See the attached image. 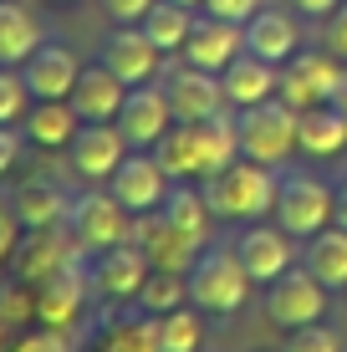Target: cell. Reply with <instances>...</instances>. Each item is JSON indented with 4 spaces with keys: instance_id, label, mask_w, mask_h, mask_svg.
Segmentation results:
<instances>
[{
    "instance_id": "24",
    "label": "cell",
    "mask_w": 347,
    "mask_h": 352,
    "mask_svg": "<svg viewBox=\"0 0 347 352\" xmlns=\"http://www.w3.org/2000/svg\"><path fill=\"white\" fill-rule=\"evenodd\" d=\"M16 214L26 230H46V225H67L71 214V194L56 184V179H26V184H16Z\"/></svg>"
},
{
    "instance_id": "14",
    "label": "cell",
    "mask_w": 347,
    "mask_h": 352,
    "mask_svg": "<svg viewBox=\"0 0 347 352\" xmlns=\"http://www.w3.org/2000/svg\"><path fill=\"white\" fill-rule=\"evenodd\" d=\"M133 245L148 256V265H159V271H189V265H194V256L205 250L199 240H189L184 230H174L164 210L133 214Z\"/></svg>"
},
{
    "instance_id": "32",
    "label": "cell",
    "mask_w": 347,
    "mask_h": 352,
    "mask_svg": "<svg viewBox=\"0 0 347 352\" xmlns=\"http://www.w3.org/2000/svg\"><path fill=\"white\" fill-rule=\"evenodd\" d=\"M205 311L199 307H179L169 317H153V337H159V352H199L205 347Z\"/></svg>"
},
{
    "instance_id": "40",
    "label": "cell",
    "mask_w": 347,
    "mask_h": 352,
    "mask_svg": "<svg viewBox=\"0 0 347 352\" xmlns=\"http://www.w3.org/2000/svg\"><path fill=\"white\" fill-rule=\"evenodd\" d=\"M21 148H26V133L21 128H0V179H10V168L21 164Z\"/></svg>"
},
{
    "instance_id": "28",
    "label": "cell",
    "mask_w": 347,
    "mask_h": 352,
    "mask_svg": "<svg viewBox=\"0 0 347 352\" xmlns=\"http://www.w3.org/2000/svg\"><path fill=\"white\" fill-rule=\"evenodd\" d=\"M138 26H143V36H148L164 56H174V52H184L189 31H194V10L174 6V0H159V6H148V16H143Z\"/></svg>"
},
{
    "instance_id": "38",
    "label": "cell",
    "mask_w": 347,
    "mask_h": 352,
    "mask_svg": "<svg viewBox=\"0 0 347 352\" xmlns=\"http://www.w3.org/2000/svg\"><path fill=\"white\" fill-rule=\"evenodd\" d=\"M260 10V0H205V16H220V21H235V26H245L250 16Z\"/></svg>"
},
{
    "instance_id": "35",
    "label": "cell",
    "mask_w": 347,
    "mask_h": 352,
    "mask_svg": "<svg viewBox=\"0 0 347 352\" xmlns=\"http://www.w3.org/2000/svg\"><path fill=\"white\" fill-rule=\"evenodd\" d=\"M10 352H82V347L71 342V332H56V327H36V332L16 337V342H10Z\"/></svg>"
},
{
    "instance_id": "26",
    "label": "cell",
    "mask_w": 347,
    "mask_h": 352,
    "mask_svg": "<svg viewBox=\"0 0 347 352\" xmlns=\"http://www.w3.org/2000/svg\"><path fill=\"white\" fill-rule=\"evenodd\" d=\"M77 128H82V118H77V107H71L67 97H52V102H31L26 123H21V133H26L36 148H67V143L77 138Z\"/></svg>"
},
{
    "instance_id": "21",
    "label": "cell",
    "mask_w": 347,
    "mask_h": 352,
    "mask_svg": "<svg viewBox=\"0 0 347 352\" xmlns=\"http://www.w3.org/2000/svg\"><path fill=\"white\" fill-rule=\"evenodd\" d=\"M123 97H128V82L98 62V67H82V77H77V87H71L67 102L77 107L82 123H117Z\"/></svg>"
},
{
    "instance_id": "42",
    "label": "cell",
    "mask_w": 347,
    "mask_h": 352,
    "mask_svg": "<svg viewBox=\"0 0 347 352\" xmlns=\"http://www.w3.org/2000/svg\"><path fill=\"white\" fill-rule=\"evenodd\" d=\"M332 225L347 230V179H342V184H332Z\"/></svg>"
},
{
    "instance_id": "29",
    "label": "cell",
    "mask_w": 347,
    "mask_h": 352,
    "mask_svg": "<svg viewBox=\"0 0 347 352\" xmlns=\"http://www.w3.org/2000/svg\"><path fill=\"white\" fill-rule=\"evenodd\" d=\"M87 352H159V337H153V317H117L102 322L98 337L87 342Z\"/></svg>"
},
{
    "instance_id": "8",
    "label": "cell",
    "mask_w": 347,
    "mask_h": 352,
    "mask_svg": "<svg viewBox=\"0 0 347 352\" xmlns=\"http://www.w3.org/2000/svg\"><path fill=\"white\" fill-rule=\"evenodd\" d=\"M92 296V276H87V256L62 265L56 276H46L41 286H36V327H56V332H71V327L82 322V311H87Z\"/></svg>"
},
{
    "instance_id": "22",
    "label": "cell",
    "mask_w": 347,
    "mask_h": 352,
    "mask_svg": "<svg viewBox=\"0 0 347 352\" xmlns=\"http://www.w3.org/2000/svg\"><path fill=\"white\" fill-rule=\"evenodd\" d=\"M347 148V113L337 102H317L296 113V153L306 159H337Z\"/></svg>"
},
{
    "instance_id": "33",
    "label": "cell",
    "mask_w": 347,
    "mask_h": 352,
    "mask_svg": "<svg viewBox=\"0 0 347 352\" xmlns=\"http://www.w3.org/2000/svg\"><path fill=\"white\" fill-rule=\"evenodd\" d=\"M31 102H36V97L26 87V77H21V67H0V128L26 123Z\"/></svg>"
},
{
    "instance_id": "41",
    "label": "cell",
    "mask_w": 347,
    "mask_h": 352,
    "mask_svg": "<svg viewBox=\"0 0 347 352\" xmlns=\"http://www.w3.org/2000/svg\"><path fill=\"white\" fill-rule=\"evenodd\" d=\"M342 6V0H291V10H302V16H332V10H337Z\"/></svg>"
},
{
    "instance_id": "39",
    "label": "cell",
    "mask_w": 347,
    "mask_h": 352,
    "mask_svg": "<svg viewBox=\"0 0 347 352\" xmlns=\"http://www.w3.org/2000/svg\"><path fill=\"white\" fill-rule=\"evenodd\" d=\"M327 52L347 67V0H342V6L327 16Z\"/></svg>"
},
{
    "instance_id": "20",
    "label": "cell",
    "mask_w": 347,
    "mask_h": 352,
    "mask_svg": "<svg viewBox=\"0 0 347 352\" xmlns=\"http://www.w3.org/2000/svg\"><path fill=\"white\" fill-rule=\"evenodd\" d=\"M276 77H281L276 62H266V56H256V52H240L230 67L220 72L225 107L245 113V107H256V102H271V97H276Z\"/></svg>"
},
{
    "instance_id": "18",
    "label": "cell",
    "mask_w": 347,
    "mask_h": 352,
    "mask_svg": "<svg viewBox=\"0 0 347 352\" xmlns=\"http://www.w3.org/2000/svg\"><path fill=\"white\" fill-rule=\"evenodd\" d=\"M235 256H240L245 276L260 286H271L281 271H291V235H286L281 225H250L240 230V240H235Z\"/></svg>"
},
{
    "instance_id": "13",
    "label": "cell",
    "mask_w": 347,
    "mask_h": 352,
    "mask_svg": "<svg viewBox=\"0 0 347 352\" xmlns=\"http://www.w3.org/2000/svg\"><path fill=\"white\" fill-rule=\"evenodd\" d=\"M148 271L153 265H148V256H143L133 240L87 256V276H92V296L98 301H133L143 291V281H148Z\"/></svg>"
},
{
    "instance_id": "12",
    "label": "cell",
    "mask_w": 347,
    "mask_h": 352,
    "mask_svg": "<svg viewBox=\"0 0 347 352\" xmlns=\"http://www.w3.org/2000/svg\"><path fill=\"white\" fill-rule=\"evenodd\" d=\"M123 159H128V138L117 123H82L77 138L67 143V164L82 184H107Z\"/></svg>"
},
{
    "instance_id": "44",
    "label": "cell",
    "mask_w": 347,
    "mask_h": 352,
    "mask_svg": "<svg viewBox=\"0 0 347 352\" xmlns=\"http://www.w3.org/2000/svg\"><path fill=\"white\" fill-rule=\"evenodd\" d=\"M0 352H10V327L0 322Z\"/></svg>"
},
{
    "instance_id": "15",
    "label": "cell",
    "mask_w": 347,
    "mask_h": 352,
    "mask_svg": "<svg viewBox=\"0 0 347 352\" xmlns=\"http://www.w3.org/2000/svg\"><path fill=\"white\" fill-rule=\"evenodd\" d=\"M117 128H123L128 148H153V143L174 128V107H169V97H164V87H153V82L128 87L123 107H117Z\"/></svg>"
},
{
    "instance_id": "3",
    "label": "cell",
    "mask_w": 347,
    "mask_h": 352,
    "mask_svg": "<svg viewBox=\"0 0 347 352\" xmlns=\"http://www.w3.org/2000/svg\"><path fill=\"white\" fill-rule=\"evenodd\" d=\"M235 133H240V153L256 164H286L296 153V107H286L281 97L256 102L245 113H235Z\"/></svg>"
},
{
    "instance_id": "11",
    "label": "cell",
    "mask_w": 347,
    "mask_h": 352,
    "mask_svg": "<svg viewBox=\"0 0 347 352\" xmlns=\"http://www.w3.org/2000/svg\"><path fill=\"white\" fill-rule=\"evenodd\" d=\"M107 189L117 194V204H123V210H133V214H148V210H159V204L169 199L174 179L164 174V164L153 159V148H128V159L113 168Z\"/></svg>"
},
{
    "instance_id": "5",
    "label": "cell",
    "mask_w": 347,
    "mask_h": 352,
    "mask_svg": "<svg viewBox=\"0 0 347 352\" xmlns=\"http://www.w3.org/2000/svg\"><path fill=\"white\" fill-rule=\"evenodd\" d=\"M276 225L286 230L291 240H312L317 230L332 225V184H322L317 174H281V189H276Z\"/></svg>"
},
{
    "instance_id": "43",
    "label": "cell",
    "mask_w": 347,
    "mask_h": 352,
    "mask_svg": "<svg viewBox=\"0 0 347 352\" xmlns=\"http://www.w3.org/2000/svg\"><path fill=\"white\" fill-rule=\"evenodd\" d=\"M332 102H337L342 113H347V77H342V87H337V97H332Z\"/></svg>"
},
{
    "instance_id": "36",
    "label": "cell",
    "mask_w": 347,
    "mask_h": 352,
    "mask_svg": "<svg viewBox=\"0 0 347 352\" xmlns=\"http://www.w3.org/2000/svg\"><path fill=\"white\" fill-rule=\"evenodd\" d=\"M21 235H26V225H21V214H16V199H5V194H0V265H10Z\"/></svg>"
},
{
    "instance_id": "23",
    "label": "cell",
    "mask_w": 347,
    "mask_h": 352,
    "mask_svg": "<svg viewBox=\"0 0 347 352\" xmlns=\"http://www.w3.org/2000/svg\"><path fill=\"white\" fill-rule=\"evenodd\" d=\"M245 52L266 56V62H291L296 52H302V36H296V21L286 16L276 6H260L256 16L245 21Z\"/></svg>"
},
{
    "instance_id": "4",
    "label": "cell",
    "mask_w": 347,
    "mask_h": 352,
    "mask_svg": "<svg viewBox=\"0 0 347 352\" xmlns=\"http://www.w3.org/2000/svg\"><path fill=\"white\" fill-rule=\"evenodd\" d=\"M67 225H71V235H77V245L87 250V256L133 240V210H123V204H117V194H113V189H98V184L71 199Z\"/></svg>"
},
{
    "instance_id": "19",
    "label": "cell",
    "mask_w": 347,
    "mask_h": 352,
    "mask_svg": "<svg viewBox=\"0 0 347 352\" xmlns=\"http://www.w3.org/2000/svg\"><path fill=\"white\" fill-rule=\"evenodd\" d=\"M21 77H26L36 102H52V97H71V87H77V77H82V62L71 56V46L41 41L31 52V62L21 67Z\"/></svg>"
},
{
    "instance_id": "30",
    "label": "cell",
    "mask_w": 347,
    "mask_h": 352,
    "mask_svg": "<svg viewBox=\"0 0 347 352\" xmlns=\"http://www.w3.org/2000/svg\"><path fill=\"white\" fill-rule=\"evenodd\" d=\"M133 307L143 311V317H169V311L189 307V281H184V271H159V265H153L148 281H143V291L133 296Z\"/></svg>"
},
{
    "instance_id": "16",
    "label": "cell",
    "mask_w": 347,
    "mask_h": 352,
    "mask_svg": "<svg viewBox=\"0 0 347 352\" xmlns=\"http://www.w3.org/2000/svg\"><path fill=\"white\" fill-rule=\"evenodd\" d=\"M102 67L117 72L128 87H143L164 72V52L143 36V26H113V36L102 41Z\"/></svg>"
},
{
    "instance_id": "10",
    "label": "cell",
    "mask_w": 347,
    "mask_h": 352,
    "mask_svg": "<svg viewBox=\"0 0 347 352\" xmlns=\"http://www.w3.org/2000/svg\"><path fill=\"white\" fill-rule=\"evenodd\" d=\"M159 87H164V97H169V107H174V123H199V118L225 113L220 77L205 72V67H189L184 56H179V67L159 72Z\"/></svg>"
},
{
    "instance_id": "37",
    "label": "cell",
    "mask_w": 347,
    "mask_h": 352,
    "mask_svg": "<svg viewBox=\"0 0 347 352\" xmlns=\"http://www.w3.org/2000/svg\"><path fill=\"white\" fill-rule=\"evenodd\" d=\"M148 6H159V0H102V10H107L113 26H138V21L148 16Z\"/></svg>"
},
{
    "instance_id": "17",
    "label": "cell",
    "mask_w": 347,
    "mask_h": 352,
    "mask_svg": "<svg viewBox=\"0 0 347 352\" xmlns=\"http://www.w3.org/2000/svg\"><path fill=\"white\" fill-rule=\"evenodd\" d=\"M240 52H245V26L220 21V16H194V31H189V41H184L179 56H184L189 67H205V72L220 77Z\"/></svg>"
},
{
    "instance_id": "34",
    "label": "cell",
    "mask_w": 347,
    "mask_h": 352,
    "mask_svg": "<svg viewBox=\"0 0 347 352\" xmlns=\"http://www.w3.org/2000/svg\"><path fill=\"white\" fill-rule=\"evenodd\" d=\"M281 352H342V337L332 332L327 322H306V327H296V332L286 337Z\"/></svg>"
},
{
    "instance_id": "1",
    "label": "cell",
    "mask_w": 347,
    "mask_h": 352,
    "mask_svg": "<svg viewBox=\"0 0 347 352\" xmlns=\"http://www.w3.org/2000/svg\"><path fill=\"white\" fill-rule=\"evenodd\" d=\"M276 189H281L276 168L256 164V159H245V153H240L235 164H225L220 174L205 179V204H210L214 220H245V225H256L260 214L276 210Z\"/></svg>"
},
{
    "instance_id": "7",
    "label": "cell",
    "mask_w": 347,
    "mask_h": 352,
    "mask_svg": "<svg viewBox=\"0 0 347 352\" xmlns=\"http://www.w3.org/2000/svg\"><path fill=\"white\" fill-rule=\"evenodd\" d=\"M322 317H327V286H322L306 265H291V271H281L276 281L266 286V322L271 327L296 332V327L322 322Z\"/></svg>"
},
{
    "instance_id": "27",
    "label": "cell",
    "mask_w": 347,
    "mask_h": 352,
    "mask_svg": "<svg viewBox=\"0 0 347 352\" xmlns=\"http://www.w3.org/2000/svg\"><path fill=\"white\" fill-rule=\"evenodd\" d=\"M302 265L327 291H347V230L342 225L317 230V235L306 240V250H302Z\"/></svg>"
},
{
    "instance_id": "31",
    "label": "cell",
    "mask_w": 347,
    "mask_h": 352,
    "mask_svg": "<svg viewBox=\"0 0 347 352\" xmlns=\"http://www.w3.org/2000/svg\"><path fill=\"white\" fill-rule=\"evenodd\" d=\"M159 210L169 214V225H174V230H184L189 240H199V245H210V220H214V214H210L205 194H194V189L184 184V179H179V184L169 189V199H164Z\"/></svg>"
},
{
    "instance_id": "6",
    "label": "cell",
    "mask_w": 347,
    "mask_h": 352,
    "mask_svg": "<svg viewBox=\"0 0 347 352\" xmlns=\"http://www.w3.org/2000/svg\"><path fill=\"white\" fill-rule=\"evenodd\" d=\"M347 77V67L337 62L332 52H296L291 62H281V77H276V97L286 107H296V113H306V107L317 102H332Z\"/></svg>"
},
{
    "instance_id": "25",
    "label": "cell",
    "mask_w": 347,
    "mask_h": 352,
    "mask_svg": "<svg viewBox=\"0 0 347 352\" xmlns=\"http://www.w3.org/2000/svg\"><path fill=\"white\" fill-rule=\"evenodd\" d=\"M41 21L21 0H0V67H26L31 52L41 46Z\"/></svg>"
},
{
    "instance_id": "2",
    "label": "cell",
    "mask_w": 347,
    "mask_h": 352,
    "mask_svg": "<svg viewBox=\"0 0 347 352\" xmlns=\"http://www.w3.org/2000/svg\"><path fill=\"white\" fill-rule=\"evenodd\" d=\"M184 281H189V307H199L205 317H230L250 296V276L235 256V245H205L184 271Z\"/></svg>"
},
{
    "instance_id": "9",
    "label": "cell",
    "mask_w": 347,
    "mask_h": 352,
    "mask_svg": "<svg viewBox=\"0 0 347 352\" xmlns=\"http://www.w3.org/2000/svg\"><path fill=\"white\" fill-rule=\"evenodd\" d=\"M87 250L77 245V235H71V225H46V230H26L16 245V256H10V276L26 286H41L46 276H56L62 265L82 261Z\"/></svg>"
},
{
    "instance_id": "45",
    "label": "cell",
    "mask_w": 347,
    "mask_h": 352,
    "mask_svg": "<svg viewBox=\"0 0 347 352\" xmlns=\"http://www.w3.org/2000/svg\"><path fill=\"white\" fill-rule=\"evenodd\" d=\"M174 6H189V10H194V6H205V0H174Z\"/></svg>"
}]
</instances>
